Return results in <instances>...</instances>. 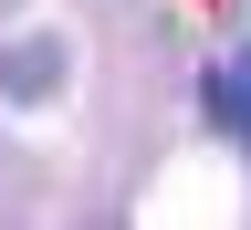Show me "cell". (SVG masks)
<instances>
[{"mask_svg":"<svg viewBox=\"0 0 251 230\" xmlns=\"http://www.w3.org/2000/svg\"><path fill=\"white\" fill-rule=\"evenodd\" d=\"M52 84V52H11V94H42Z\"/></svg>","mask_w":251,"mask_h":230,"instance_id":"cell-2","label":"cell"},{"mask_svg":"<svg viewBox=\"0 0 251 230\" xmlns=\"http://www.w3.org/2000/svg\"><path fill=\"white\" fill-rule=\"evenodd\" d=\"M241 84H251V63H241Z\"/></svg>","mask_w":251,"mask_h":230,"instance_id":"cell-3","label":"cell"},{"mask_svg":"<svg viewBox=\"0 0 251 230\" xmlns=\"http://www.w3.org/2000/svg\"><path fill=\"white\" fill-rule=\"evenodd\" d=\"M209 115H220V126H251V84H241V74H209Z\"/></svg>","mask_w":251,"mask_h":230,"instance_id":"cell-1","label":"cell"}]
</instances>
